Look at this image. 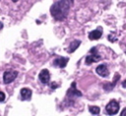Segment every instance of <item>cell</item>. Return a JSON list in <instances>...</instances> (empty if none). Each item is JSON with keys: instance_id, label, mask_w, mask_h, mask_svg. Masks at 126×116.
I'll use <instances>...</instances> for the list:
<instances>
[{"instance_id": "6da1fadb", "label": "cell", "mask_w": 126, "mask_h": 116, "mask_svg": "<svg viewBox=\"0 0 126 116\" xmlns=\"http://www.w3.org/2000/svg\"><path fill=\"white\" fill-rule=\"evenodd\" d=\"M72 3L73 0H59L54 3L50 8L52 17L57 21H63L64 19H66Z\"/></svg>"}, {"instance_id": "7a4b0ae2", "label": "cell", "mask_w": 126, "mask_h": 116, "mask_svg": "<svg viewBox=\"0 0 126 116\" xmlns=\"http://www.w3.org/2000/svg\"><path fill=\"white\" fill-rule=\"evenodd\" d=\"M17 76H18V72L16 70H7V71H5L4 74H3V82H4V84L8 85V84L14 82L16 80Z\"/></svg>"}, {"instance_id": "3957f363", "label": "cell", "mask_w": 126, "mask_h": 116, "mask_svg": "<svg viewBox=\"0 0 126 116\" xmlns=\"http://www.w3.org/2000/svg\"><path fill=\"white\" fill-rule=\"evenodd\" d=\"M90 53H91V54L86 57V64H87V65H91L92 63L97 62V61H99V60L101 59V57L97 54L95 47H93V48L90 50Z\"/></svg>"}, {"instance_id": "277c9868", "label": "cell", "mask_w": 126, "mask_h": 116, "mask_svg": "<svg viewBox=\"0 0 126 116\" xmlns=\"http://www.w3.org/2000/svg\"><path fill=\"white\" fill-rule=\"evenodd\" d=\"M118 110H119V103L114 99L110 100L105 107V112L108 115H115L118 112Z\"/></svg>"}, {"instance_id": "5b68a950", "label": "cell", "mask_w": 126, "mask_h": 116, "mask_svg": "<svg viewBox=\"0 0 126 116\" xmlns=\"http://www.w3.org/2000/svg\"><path fill=\"white\" fill-rule=\"evenodd\" d=\"M74 96H82V92L76 88V82H73L71 85V87L67 90V95L66 98H72Z\"/></svg>"}, {"instance_id": "8992f818", "label": "cell", "mask_w": 126, "mask_h": 116, "mask_svg": "<svg viewBox=\"0 0 126 116\" xmlns=\"http://www.w3.org/2000/svg\"><path fill=\"white\" fill-rule=\"evenodd\" d=\"M38 79L42 84L47 85L49 83V81H50V73H49V71L47 69H42L40 71V73L38 74Z\"/></svg>"}, {"instance_id": "52a82bcc", "label": "cell", "mask_w": 126, "mask_h": 116, "mask_svg": "<svg viewBox=\"0 0 126 116\" xmlns=\"http://www.w3.org/2000/svg\"><path fill=\"white\" fill-rule=\"evenodd\" d=\"M95 72H96V74H98L100 77H103V78H106L109 75V71H108L106 65H104V64L98 65L95 69Z\"/></svg>"}, {"instance_id": "ba28073f", "label": "cell", "mask_w": 126, "mask_h": 116, "mask_svg": "<svg viewBox=\"0 0 126 116\" xmlns=\"http://www.w3.org/2000/svg\"><path fill=\"white\" fill-rule=\"evenodd\" d=\"M101 35H102V29H101V28H97L96 29H94L89 33V38L91 40H96V39L100 38Z\"/></svg>"}, {"instance_id": "9c48e42d", "label": "cell", "mask_w": 126, "mask_h": 116, "mask_svg": "<svg viewBox=\"0 0 126 116\" xmlns=\"http://www.w3.org/2000/svg\"><path fill=\"white\" fill-rule=\"evenodd\" d=\"M119 78H120V75L117 73V74H115V77H114V79H113V81H112V83H105V84H103V88L105 89V90H111L114 87H115V85H116V83H117V81L119 80Z\"/></svg>"}, {"instance_id": "30bf717a", "label": "cell", "mask_w": 126, "mask_h": 116, "mask_svg": "<svg viewBox=\"0 0 126 116\" xmlns=\"http://www.w3.org/2000/svg\"><path fill=\"white\" fill-rule=\"evenodd\" d=\"M68 60H69V58H67V57H58V58L54 59L53 63L55 66H58L59 68H64L68 63Z\"/></svg>"}, {"instance_id": "8fae6325", "label": "cell", "mask_w": 126, "mask_h": 116, "mask_svg": "<svg viewBox=\"0 0 126 116\" xmlns=\"http://www.w3.org/2000/svg\"><path fill=\"white\" fill-rule=\"evenodd\" d=\"M20 93H21V96H22V98L24 100H30L32 98V90L30 88H28V87L22 88L21 91H20Z\"/></svg>"}, {"instance_id": "7c38bea8", "label": "cell", "mask_w": 126, "mask_h": 116, "mask_svg": "<svg viewBox=\"0 0 126 116\" xmlns=\"http://www.w3.org/2000/svg\"><path fill=\"white\" fill-rule=\"evenodd\" d=\"M80 44H81V40H73L71 43H70V45H69V47H68V49H67V51L69 52V53H73L79 46H80Z\"/></svg>"}, {"instance_id": "4fadbf2b", "label": "cell", "mask_w": 126, "mask_h": 116, "mask_svg": "<svg viewBox=\"0 0 126 116\" xmlns=\"http://www.w3.org/2000/svg\"><path fill=\"white\" fill-rule=\"evenodd\" d=\"M89 110H90V112H91L92 114H94V115H96V114H98V113L100 112V109H99L98 106H90V107H89Z\"/></svg>"}, {"instance_id": "5bb4252c", "label": "cell", "mask_w": 126, "mask_h": 116, "mask_svg": "<svg viewBox=\"0 0 126 116\" xmlns=\"http://www.w3.org/2000/svg\"><path fill=\"white\" fill-rule=\"evenodd\" d=\"M5 100V93L0 90V102H4Z\"/></svg>"}, {"instance_id": "9a60e30c", "label": "cell", "mask_w": 126, "mask_h": 116, "mask_svg": "<svg viewBox=\"0 0 126 116\" xmlns=\"http://www.w3.org/2000/svg\"><path fill=\"white\" fill-rule=\"evenodd\" d=\"M59 87V86H58L57 84H55V83H52V84H51V86H50V87H51V88H56V87Z\"/></svg>"}, {"instance_id": "2e32d148", "label": "cell", "mask_w": 126, "mask_h": 116, "mask_svg": "<svg viewBox=\"0 0 126 116\" xmlns=\"http://www.w3.org/2000/svg\"><path fill=\"white\" fill-rule=\"evenodd\" d=\"M120 116H126V107L122 110V112L120 113Z\"/></svg>"}, {"instance_id": "e0dca14e", "label": "cell", "mask_w": 126, "mask_h": 116, "mask_svg": "<svg viewBox=\"0 0 126 116\" xmlns=\"http://www.w3.org/2000/svg\"><path fill=\"white\" fill-rule=\"evenodd\" d=\"M122 87H124V88H126V80H125V81H123V82H122Z\"/></svg>"}, {"instance_id": "ac0fdd59", "label": "cell", "mask_w": 126, "mask_h": 116, "mask_svg": "<svg viewBox=\"0 0 126 116\" xmlns=\"http://www.w3.org/2000/svg\"><path fill=\"white\" fill-rule=\"evenodd\" d=\"M3 29V24L0 22V29Z\"/></svg>"}, {"instance_id": "d6986e66", "label": "cell", "mask_w": 126, "mask_h": 116, "mask_svg": "<svg viewBox=\"0 0 126 116\" xmlns=\"http://www.w3.org/2000/svg\"><path fill=\"white\" fill-rule=\"evenodd\" d=\"M12 1H13V2H14V3H15V2H17V1H18V0H12Z\"/></svg>"}]
</instances>
